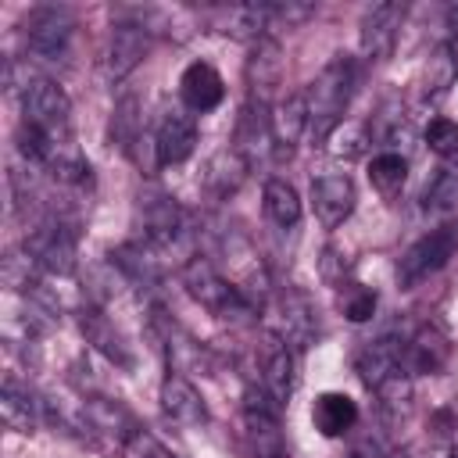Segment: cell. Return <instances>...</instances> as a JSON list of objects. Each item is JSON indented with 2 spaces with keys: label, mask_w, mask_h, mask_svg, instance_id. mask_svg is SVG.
<instances>
[{
  "label": "cell",
  "mask_w": 458,
  "mask_h": 458,
  "mask_svg": "<svg viewBox=\"0 0 458 458\" xmlns=\"http://www.w3.org/2000/svg\"><path fill=\"white\" fill-rule=\"evenodd\" d=\"M354 82H358V68H354V57H347V54H336L318 72V79L308 89V136H311V147H322L336 132V125H340V118H344V111H347V104L354 97Z\"/></svg>",
  "instance_id": "obj_1"
},
{
  "label": "cell",
  "mask_w": 458,
  "mask_h": 458,
  "mask_svg": "<svg viewBox=\"0 0 458 458\" xmlns=\"http://www.w3.org/2000/svg\"><path fill=\"white\" fill-rule=\"evenodd\" d=\"M179 276H182V286H186V293L204 308V311H211L215 318H229V322H243V318H250L254 315V301L229 279V276H222L208 258H200V254H193L182 268H179Z\"/></svg>",
  "instance_id": "obj_2"
},
{
  "label": "cell",
  "mask_w": 458,
  "mask_h": 458,
  "mask_svg": "<svg viewBox=\"0 0 458 458\" xmlns=\"http://www.w3.org/2000/svg\"><path fill=\"white\" fill-rule=\"evenodd\" d=\"M75 222L61 211H50L25 236V254L43 268V276H72L75 272Z\"/></svg>",
  "instance_id": "obj_3"
},
{
  "label": "cell",
  "mask_w": 458,
  "mask_h": 458,
  "mask_svg": "<svg viewBox=\"0 0 458 458\" xmlns=\"http://www.w3.org/2000/svg\"><path fill=\"white\" fill-rule=\"evenodd\" d=\"M21 122L50 136L54 143H72V100L50 79H32L21 89Z\"/></svg>",
  "instance_id": "obj_4"
},
{
  "label": "cell",
  "mask_w": 458,
  "mask_h": 458,
  "mask_svg": "<svg viewBox=\"0 0 458 458\" xmlns=\"http://www.w3.org/2000/svg\"><path fill=\"white\" fill-rule=\"evenodd\" d=\"M458 250V222H444L437 229H429L426 236H419L397 261V283L404 290L419 286L422 279H429L433 272H440Z\"/></svg>",
  "instance_id": "obj_5"
},
{
  "label": "cell",
  "mask_w": 458,
  "mask_h": 458,
  "mask_svg": "<svg viewBox=\"0 0 458 458\" xmlns=\"http://www.w3.org/2000/svg\"><path fill=\"white\" fill-rule=\"evenodd\" d=\"M154 333L161 340V351L172 365V372H197V376H211L215 372V354L204 340H197L182 322H175L168 311H154Z\"/></svg>",
  "instance_id": "obj_6"
},
{
  "label": "cell",
  "mask_w": 458,
  "mask_h": 458,
  "mask_svg": "<svg viewBox=\"0 0 458 458\" xmlns=\"http://www.w3.org/2000/svg\"><path fill=\"white\" fill-rule=\"evenodd\" d=\"M254 361H258V376L250 383H258L276 404H290V394L297 386V361H293V347L279 336V333H265L258 351H254Z\"/></svg>",
  "instance_id": "obj_7"
},
{
  "label": "cell",
  "mask_w": 458,
  "mask_h": 458,
  "mask_svg": "<svg viewBox=\"0 0 458 458\" xmlns=\"http://www.w3.org/2000/svg\"><path fill=\"white\" fill-rule=\"evenodd\" d=\"M72 29H75V21L64 7H36L25 21V43L36 57L61 61V57H68Z\"/></svg>",
  "instance_id": "obj_8"
},
{
  "label": "cell",
  "mask_w": 458,
  "mask_h": 458,
  "mask_svg": "<svg viewBox=\"0 0 458 458\" xmlns=\"http://www.w3.org/2000/svg\"><path fill=\"white\" fill-rule=\"evenodd\" d=\"M404 21V7L394 4V0H383V4H372L361 18V32H358V43H361V57L369 64H383L394 47H397V29Z\"/></svg>",
  "instance_id": "obj_9"
},
{
  "label": "cell",
  "mask_w": 458,
  "mask_h": 458,
  "mask_svg": "<svg viewBox=\"0 0 458 458\" xmlns=\"http://www.w3.org/2000/svg\"><path fill=\"white\" fill-rule=\"evenodd\" d=\"M308 132V93H286L268 107V136L279 161H290Z\"/></svg>",
  "instance_id": "obj_10"
},
{
  "label": "cell",
  "mask_w": 458,
  "mask_h": 458,
  "mask_svg": "<svg viewBox=\"0 0 458 458\" xmlns=\"http://www.w3.org/2000/svg\"><path fill=\"white\" fill-rule=\"evenodd\" d=\"M276 311H279V329H276V333H279L290 347L304 351V347H311V344L318 340V311L311 308V301H308L301 290L286 286V290L276 297Z\"/></svg>",
  "instance_id": "obj_11"
},
{
  "label": "cell",
  "mask_w": 458,
  "mask_h": 458,
  "mask_svg": "<svg viewBox=\"0 0 458 458\" xmlns=\"http://www.w3.org/2000/svg\"><path fill=\"white\" fill-rule=\"evenodd\" d=\"M447 354H451L447 336L437 326H429V322L401 340V361H404L408 376H433V372H440L447 365Z\"/></svg>",
  "instance_id": "obj_12"
},
{
  "label": "cell",
  "mask_w": 458,
  "mask_h": 458,
  "mask_svg": "<svg viewBox=\"0 0 458 458\" xmlns=\"http://www.w3.org/2000/svg\"><path fill=\"white\" fill-rule=\"evenodd\" d=\"M154 150L157 165H182L197 150V122L190 111H165V118L154 129Z\"/></svg>",
  "instance_id": "obj_13"
},
{
  "label": "cell",
  "mask_w": 458,
  "mask_h": 458,
  "mask_svg": "<svg viewBox=\"0 0 458 458\" xmlns=\"http://www.w3.org/2000/svg\"><path fill=\"white\" fill-rule=\"evenodd\" d=\"M358 200V190L351 182V175H318L311 179V208L318 215V222L326 229H336L340 222L351 218Z\"/></svg>",
  "instance_id": "obj_14"
},
{
  "label": "cell",
  "mask_w": 458,
  "mask_h": 458,
  "mask_svg": "<svg viewBox=\"0 0 458 458\" xmlns=\"http://www.w3.org/2000/svg\"><path fill=\"white\" fill-rule=\"evenodd\" d=\"M79 329H82L86 344H89V347H97L111 365H118V369L132 372L136 358H132V351H129V344H125L122 329H118V326L100 311V308H82V311H79Z\"/></svg>",
  "instance_id": "obj_15"
},
{
  "label": "cell",
  "mask_w": 458,
  "mask_h": 458,
  "mask_svg": "<svg viewBox=\"0 0 458 458\" xmlns=\"http://www.w3.org/2000/svg\"><path fill=\"white\" fill-rule=\"evenodd\" d=\"M161 411L175 426H204L208 422V404H204L200 390L182 372H168L161 379Z\"/></svg>",
  "instance_id": "obj_16"
},
{
  "label": "cell",
  "mask_w": 458,
  "mask_h": 458,
  "mask_svg": "<svg viewBox=\"0 0 458 458\" xmlns=\"http://www.w3.org/2000/svg\"><path fill=\"white\" fill-rule=\"evenodd\" d=\"M283 82V57H279V43L272 36L254 39L250 57H247V86H250V100L268 104V97L276 93V86Z\"/></svg>",
  "instance_id": "obj_17"
},
{
  "label": "cell",
  "mask_w": 458,
  "mask_h": 458,
  "mask_svg": "<svg viewBox=\"0 0 458 458\" xmlns=\"http://www.w3.org/2000/svg\"><path fill=\"white\" fill-rule=\"evenodd\" d=\"M354 369L361 376V383L369 390L383 386L390 376L404 372V361H401V340L397 336H379V340H369L358 354H354Z\"/></svg>",
  "instance_id": "obj_18"
},
{
  "label": "cell",
  "mask_w": 458,
  "mask_h": 458,
  "mask_svg": "<svg viewBox=\"0 0 458 458\" xmlns=\"http://www.w3.org/2000/svg\"><path fill=\"white\" fill-rule=\"evenodd\" d=\"M150 50V36L143 25L136 21H114L111 29V43H107V75L111 79H125Z\"/></svg>",
  "instance_id": "obj_19"
},
{
  "label": "cell",
  "mask_w": 458,
  "mask_h": 458,
  "mask_svg": "<svg viewBox=\"0 0 458 458\" xmlns=\"http://www.w3.org/2000/svg\"><path fill=\"white\" fill-rule=\"evenodd\" d=\"M179 93H182L186 111L204 114V111H215V107L222 104L225 82H222V75H218L208 61H193V64L182 72V79H179Z\"/></svg>",
  "instance_id": "obj_20"
},
{
  "label": "cell",
  "mask_w": 458,
  "mask_h": 458,
  "mask_svg": "<svg viewBox=\"0 0 458 458\" xmlns=\"http://www.w3.org/2000/svg\"><path fill=\"white\" fill-rule=\"evenodd\" d=\"M247 168H250V161H247L236 147H225V150H218V154L208 161L200 182H204V190H208L215 200H225V197H233V193L243 186Z\"/></svg>",
  "instance_id": "obj_21"
},
{
  "label": "cell",
  "mask_w": 458,
  "mask_h": 458,
  "mask_svg": "<svg viewBox=\"0 0 458 458\" xmlns=\"http://www.w3.org/2000/svg\"><path fill=\"white\" fill-rule=\"evenodd\" d=\"M0 419L14 433H32L36 422H39V401L14 376H7L4 386H0Z\"/></svg>",
  "instance_id": "obj_22"
},
{
  "label": "cell",
  "mask_w": 458,
  "mask_h": 458,
  "mask_svg": "<svg viewBox=\"0 0 458 458\" xmlns=\"http://www.w3.org/2000/svg\"><path fill=\"white\" fill-rule=\"evenodd\" d=\"M311 422L322 437H344L347 429H354L358 422V404L347 397V394H336V390H326L315 397L311 404Z\"/></svg>",
  "instance_id": "obj_23"
},
{
  "label": "cell",
  "mask_w": 458,
  "mask_h": 458,
  "mask_svg": "<svg viewBox=\"0 0 458 458\" xmlns=\"http://www.w3.org/2000/svg\"><path fill=\"white\" fill-rule=\"evenodd\" d=\"M82 419H86V426H93L100 433H118V440H125L132 429H140L132 422V415L118 401H107V397H89L82 404Z\"/></svg>",
  "instance_id": "obj_24"
},
{
  "label": "cell",
  "mask_w": 458,
  "mask_h": 458,
  "mask_svg": "<svg viewBox=\"0 0 458 458\" xmlns=\"http://www.w3.org/2000/svg\"><path fill=\"white\" fill-rule=\"evenodd\" d=\"M261 197H265V215L272 218V225L293 229L301 222V197L286 179H268Z\"/></svg>",
  "instance_id": "obj_25"
},
{
  "label": "cell",
  "mask_w": 458,
  "mask_h": 458,
  "mask_svg": "<svg viewBox=\"0 0 458 458\" xmlns=\"http://www.w3.org/2000/svg\"><path fill=\"white\" fill-rule=\"evenodd\" d=\"M369 179L372 186L379 190V197L394 200L408 179V161L397 154V150H379L372 161H369Z\"/></svg>",
  "instance_id": "obj_26"
},
{
  "label": "cell",
  "mask_w": 458,
  "mask_h": 458,
  "mask_svg": "<svg viewBox=\"0 0 458 458\" xmlns=\"http://www.w3.org/2000/svg\"><path fill=\"white\" fill-rule=\"evenodd\" d=\"M454 79H458V43L451 39V43H444V47L429 57L422 93H426V97H444V93L454 86Z\"/></svg>",
  "instance_id": "obj_27"
},
{
  "label": "cell",
  "mask_w": 458,
  "mask_h": 458,
  "mask_svg": "<svg viewBox=\"0 0 458 458\" xmlns=\"http://www.w3.org/2000/svg\"><path fill=\"white\" fill-rule=\"evenodd\" d=\"M372 394L379 397V408H383V415H386L390 422H401V419L411 411V376H408V372L390 376V379H386L383 386H376Z\"/></svg>",
  "instance_id": "obj_28"
},
{
  "label": "cell",
  "mask_w": 458,
  "mask_h": 458,
  "mask_svg": "<svg viewBox=\"0 0 458 458\" xmlns=\"http://www.w3.org/2000/svg\"><path fill=\"white\" fill-rule=\"evenodd\" d=\"M426 143H429V150H433L447 168L458 172V122H451V118H433V122L426 125Z\"/></svg>",
  "instance_id": "obj_29"
},
{
  "label": "cell",
  "mask_w": 458,
  "mask_h": 458,
  "mask_svg": "<svg viewBox=\"0 0 458 458\" xmlns=\"http://www.w3.org/2000/svg\"><path fill=\"white\" fill-rule=\"evenodd\" d=\"M340 311L351 322H369L376 315V290L361 283H340Z\"/></svg>",
  "instance_id": "obj_30"
},
{
  "label": "cell",
  "mask_w": 458,
  "mask_h": 458,
  "mask_svg": "<svg viewBox=\"0 0 458 458\" xmlns=\"http://www.w3.org/2000/svg\"><path fill=\"white\" fill-rule=\"evenodd\" d=\"M114 140L122 150L132 154V147L143 140L140 132V107H136V97H125L118 107H114Z\"/></svg>",
  "instance_id": "obj_31"
},
{
  "label": "cell",
  "mask_w": 458,
  "mask_h": 458,
  "mask_svg": "<svg viewBox=\"0 0 458 458\" xmlns=\"http://www.w3.org/2000/svg\"><path fill=\"white\" fill-rule=\"evenodd\" d=\"M454 204H458V172L454 168H444L426 186V208L429 211H444V208H454Z\"/></svg>",
  "instance_id": "obj_32"
},
{
  "label": "cell",
  "mask_w": 458,
  "mask_h": 458,
  "mask_svg": "<svg viewBox=\"0 0 458 458\" xmlns=\"http://www.w3.org/2000/svg\"><path fill=\"white\" fill-rule=\"evenodd\" d=\"M122 458H172V454L150 429H132L122 440Z\"/></svg>",
  "instance_id": "obj_33"
},
{
  "label": "cell",
  "mask_w": 458,
  "mask_h": 458,
  "mask_svg": "<svg viewBox=\"0 0 458 458\" xmlns=\"http://www.w3.org/2000/svg\"><path fill=\"white\" fill-rule=\"evenodd\" d=\"M447 29H451V36H458V4L447 7Z\"/></svg>",
  "instance_id": "obj_34"
},
{
  "label": "cell",
  "mask_w": 458,
  "mask_h": 458,
  "mask_svg": "<svg viewBox=\"0 0 458 458\" xmlns=\"http://www.w3.org/2000/svg\"><path fill=\"white\" fill-rule=\"evenodd\" d=\"M351 458H376V454H372V447H358Z\"/></svg>",
  "instance_id": "obj_35"
},
{
  "label": "cell",
  "mask_w": 458,
  "mask_h": 458,
  "mask_svg": "<svg viewBox=\"0 0 458 458\" xmlns=\"http://www.w3.org/2000/svg\"><path fill=\"white\" fill-rule=\"evenodd\" d=\"M390 458H411V454H408V451H394Z\"/></svg>",
  "instance_id": "obj_36"
},
{
  "label": "cell",
  "mask_w": 458,
  "mask_h": 458,
  "mask_svg": "<svg viewBox=\"0 0 458 458\" xmlns=\"http://www.w3.org/2000/svg\"><path fill=\"white\" fill-rule=\"evenodd\" d=\"M451 454H454V458H458V440H454V451H451Z\"/></svg>",
  "instance_id": "obj_37"
},
{
  "label": "cell",
  "mask_w": 458,
  "mask_h": 458,
  "mask_svg": "<svg viewBox=\"0 0 458 458\" xmlns=\"http://www.w3.org/2000/svg\"><path fill=\"white\" fill-rule=\"evenodd\" d=\"M451 458H454V454H451Z\"/></svg>",
  "instance_id": "obj_38"
}]
</instances>
